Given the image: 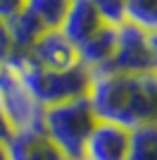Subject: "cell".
<instances>
[{"label":"cell","mask_w":157,"mask_h":160,"mask_svg":"<svg viewBox=\"0 0 157 160\" xmlns=\"http://www.w3.org/2000/svg\"><path fill=\"white\" fill-rule=\"evenodd\" d=\"M148 41H150V50H152V69L157 72V31L148 33Z\"/></svg>","instance_id":"ac0fdd59"},{"label":"cell","mask_w":157,"mask_h":160,"mask_svg":"<svg viewBox=\"0 0 157 160\" xmlns=\"http://www.w3.org/2000/svg\"><path fill=\"white\" fill-rule=\"evenodd\" d=\"M129 132L114 122L98 120L88 134L83 148V160H124L129 151Z\"/></svg>","instance_id":"52a82bcc"},{"label":"cell","mask_w":157,"mask_h":160,"mask_svg":"<svg viewBox=\"0 0 157 160\" xmlns=\"http://www.w3.org/2000/svg\"><path fill=\"white\" fill-rule=\"evenodd\" d=\"M124 160H157V122L129 132V151Z\"/></svg>","instance_id":"7c38bea8"},{"label":"cell","mask_w":157,"mask_h":160,"mask_svg":"<svg viewBox=\"0 0 157 160\" xmlns=\"http://www.w3.org/2000/svg\"><path fill=\"white\" fill-rule=\"evenodd\" d=\"M21 7H24V0H0V17L7 19L10 14L19 12Z\"/></svg>","instance_id":"e0dca14e"},{"label":"cell","mask_w":157,"mask_h":160,"mask_svg":"<svg viewBox=\"0 0 157 160\" xmlns=\"http://www.w3.org/2000/svg\"><path fill=\"white\" fill-rule=\"evenodd\" d=\"M100 27H102V19L95 12L91 0H69V7H67V12L57 29L72 41L74 46H78L88 36H93Z\"/></svg>","instance_id":"9c48e42d"},{"label":"cell","mask_w":157,"mask_h":160,"mask_svg":"<svg viewBox=\"0 0 157 160\" xmlns=\"http://www.w3.org/2000/svg\"><path fill=\"white\" fill-rule=\"evenodd\" d=\"M12 46H10V33H7V24L5 19L0 17V60H5L7 55H10Z\"/></svg>","instance_id":"2e32d148"},{"label":"cell","mask_w":157,"mask_h":160,"mask_svg":"<svg viewBox=\"0 0 157 160\" xmlns=\"http://www.w3.org/2000/svg\"><path fill=\"white\" fill-rule=\"evenodd\" d=\"M126 22L136 24L145 33L157 31V0H124Z\"/></svg>","instance_id":"4fadbf2b"},{"label":"cell","mask_w":157,"mask_h":160,"mask_svg":"<svg viewBox=\"0 0 157 160\" xmlns=\"http://www.w3.org/2000/svg\"><path fill=\"white\" fill-rule=\"evenodd\" d=\"M24 7L31 10L45 29H57L69 7V0H24Z\"/></svg>","instance_id":"5bb4252c"},{"label":"cell","mask_w":157,"mask_h":160,"mask_svg":"<svg viewBox=\"0 0 157 160\" xmlns=\"http://www.w3.org/2000/svg\"><path fill=\"white\" fill-rule=\"evenodd\" d=\"M0 160H10V158H7V151H5V143H2V141H0Z\"/></svg>","instance_id":"ffe728a7"},{"label":"cell","mask_w":157,"mask_h":160,"mask_svg":"<svg viewBox=\"0 0 157 160\" xmlns=\"http://www.w3.org/2000/svg\"><path fill=\"white\" fill-rule=\"evenodd\" d=\"M10 134H12V129H10V124L5 122V117H2V112H0V141L5 143V141L10 139Z\"/></svg>","instance_id":"d6986e66"},{"label":"cell","mask_w":157,"mask_h":160,"mask_svg":"<svg viewBox=\"0 0 157 160\" xmlns=\"http://www.w3.org/2000/svg\"><path fill=\"white\" fill-rule=\"evenodd\" d=\"M5 151L10 160H64L43 134V129L12 132L5 141Z\"/></svg>","instance_id":"ba28073f"},{"label":"cell","mask_w":157,"mask_h":160,"mask_svg":"<svg viewBox=\"0 0 157 160\" xmlns=\"http://www.w3.org/2000/svg\"><path fill=\"white\" fill-rule=\"evenodd\" d=\"M5 60L17 69L26 88L43 108L62 103V100L88 96L93 72L83 62H76V65L64 67V69H45V67L36 65L26 53H10Z\"/></svg>","instance_id":"7a4b0ae2"},{"label":"cell","mask_w":157,"mask_h":160,"mask_svg":"<svg viewBox=\"0 0 157 160\" xmlns=\"http://www.w3.org/2000/svg\"><path fill=\"white\" fill-rule=\"evenodd\" d=\"M5 24H7V33H10V46H12L10 53H26L31 48V43L45 29L43 22L31 10H26V7H21L19 12H14V14H10L5 19Z\"/></svg>","instance_id":"8fae6325"},{"label":"cell","mask_w":157,"mask_h":160,"mask_svg":"<svg viewBox=\"0 0 157 160\" xmlns=\"http://www.w3.org/2000/svg\"><path fill=\"white\" fill-rule=\"evenodd\" d=\"M95 122L98 117L93 112L88 96H81L55 105H45L40 117V129L64 160H83L86 141Z\"/></svg>","instance_id":"3957f363"},{"label":"cell","mask_w":157,"mask_h":160,"mask_svg":"<svg viewBox=\"0 0 157 160\" xmlns=\"http://www.w3.org/2000/svg\"><path fill=\"white\" fill-rule=\"evenodd\" d=\"M114 41H117V27L102 24L93 36H88L83 43L76 46L78 62H83L91 72L105 69L110 58H112V53H114Z\"/></svg>","instance_id":"30bf717a"},{"label":"cell","mask_w":157,"mask_h":160,"mask_svg":"<svg viewBox=\"0 0 157 160\" xmlns=\"http://www.w3.org/2000/svg\"><path fill=\"white\" fill-rule=\"evenodd\" d=\"M88 100L98 120L136 129L157 122V72H93Z\"/></svg>","instance_id":"6da1fadb"},{"label":"cell","mask_w":157,"mask_h":160,"mask_svg":"<svg viewBox=\"0 0 157 160\" xmlns=\"http://www.w3.org/2000/svg\"><path fill=\"white\" fill-rule=\"evenodd\" d=\"M0 112L12 132L40 129L43 105L33 98L17 69L7 60H0Z\"/></svg>","instance_id":"277c9868"},{"label":"cell","mask_w":157,"mask_h":160,"mask_svg":"<svg viewBox=\"0 0 157 160\" xmlns=\"http://www.w3.org/2000/svg\"><path fill=\"white\" fill-rule=\"evenodd\" d=\"M26 55L45 69H64L78 62L76 46L59 29H43V33L31 43Z\"/></svg>","instance_id":"8992f818"},{"label":"cell","mask_w":157,"mask_h":160,"mask_svg":"<svg viewBox=\"0 0 157 160\" xmlns=\"http://www.w3.org/2000/svg\"><path fill=\"white\" fill-rule=\"evenodd\" d=\"M148 69H152V50L148 33L131 22L119 24L114 53L107 67L100 72H148Z\"/></svg>","instance_id":"5b68a950"},{"label":"cell","mask_w":157,"mask_h":160,"mask_svg":"<svg viewBox=\"0 0 157 160\" xmlns=\"http://www.w3.org/2000/svg\"><path fill=\"white\" fill-rule=\"evenodd\" d=\"M95 12L100 14L102 24L110 27H119L126 22V12H124V0H91Z\"/></svg>","instance_id":"9a60e30c"}]
</instances>
